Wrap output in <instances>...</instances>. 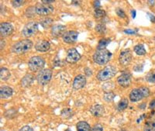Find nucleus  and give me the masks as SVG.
<instances>
[{
    "mask_svg": "<svg viewBox=\"0 0 155 131\" xmlns=\"http://www.w3.org/2000/svg\"><path fill=\"white\" fill-rule=\"evenodd\" d=\"M150 95V89L148 87L142 86L139 89H133L130 93L129 98L133 102H139L144 98H147Z\"/></svg>",
    "mask_w": 155,
    "mask_h": 131,
    "instance_id": "obj_1",
    "label": "nucleus"
},
{
    "mask_svg": "<svg viewBox=\"0 0 155 131\" xmlns=\"http://www.w3.org/2000/svg\"><path fill=\"white\" fill-rule=\"evenodd\" d=\"M33 42L29 39H24L14 44L12 47V51L15 54H21L29 51L33 47Z\"/></svg>",
    "mask_w": 155,
    "mask_h": 131,
    "instance_id": "obj_2",
    "label": "nucleus"
},
{
    "mask_svg": "<svg viewBox=\"0 0 155 131\" xmlns=\"http://www.w3.org/2000/svg\"><path fill=\"white\" fill-rule=\"evenodd\" d=\"M111 56V52L106 49L97 50V51H96V53L93 55V60L96 64H99V65H103V64H107L109 61Z\"/></svg>",
    "mask_w": 155,
    "mask_h": 131,
    "instance_id": "obj_3",
    "label": "nucleus"
},
{
    "mask_svg": "<svg viewBox=\"0 0 155 131\" xmlns=\"http://www.w3.org/2000/svg\"><path fill=\"white\" fill-rule=\"evenodd\" d=\"M116 71V67L113 65H108L104 67L103 69L99 71L97 75V79L100 81H108L115 76Z\"/></svg>",
    "mask_w": 155,
    "mask_h": 131,
    "instance_id": "obj_4",
    "label": "nucleus"
},
{
    "mask_svg": "<svg viewBox=\"0 0 155 131\" xmlns=\"http://www.w3.org/2000/svg\"><path fill=\"white\" fill-rule=\"evenodd\" d=\"M44 64H45V61L44 58L40 56L32 57L28 62L29 69L33 72L42 71Z\"/></svg>",
    "mask_w": 155,
    "mask_h": 131,
    "instance_id": "obj_5",
    "label": "nucleus"
},
{
    "mask_svg": "<svg viewBox=\"0 0 155 131\" xmlns=\"http://www.w3.org/2000/svg\"><path fill=\"white\" fill-rule=\"evenodd\" d=\"M37 32H38V23L36 22L31 21L28 22L24 26L22 30V34L25 37H31L34 36Z\"/></svg>",
    "mask_w": 155,
    "mask_h": 131,
    "instance_id": "obj_6",
    "label": "nucleus"
},
{
    "mask_svg": "<svg viewBox=\"0 0 155 131\" xmlns=\"http://www.w3.org/2000/svg\"><path fill=\"white\" fill-rule=\"evenodd\" d=\"M52 78V71L50 69H43L42 71H39L38 75L36 76L37 82L40 85H46Z\"/></svg>",
    "mask_w": 155,
    "mask_h": 131,
    "instance_id": "obj_7",
    "label": "nucleus"
},
{
    "mask_svg": "<svg viewBox=\"0 0 155 131\" xmlns=\"http://www.w3.org/2000/svg\"><path fill=\"white\" fill-rule=\"evenodd\" d=\"M36 10V13L40 16H47L52 13L54 10V8L51 5L48 4H44L43 2L41 3H37L35 6Z\"/></svg>",
    "mask_w": 155,
    "mask_h": 131,
    "instance_id": "obj_8",
    "label": "nucleus"
},
{
    "mask_svg": "<svg viewBox=\"0 0 155 131\" xmlns=\"http://www.w3.org/2000/svg\"><path fill=\"white\" fill-rule=\"evenodd\" d=\"M81 59V54L75 48H70L67 50L66 61L70 64L77 63Z\"/></svg>",
    "mask_w": 155,
    "mask_h": 131,
    "instance_id": "obj_9",
    "label": "nucleus"
},
{
    "mask_svg": "<svg viewBox=\"0 0 155 131\" xmlns=\"http://www.w3.org/2000/svg\"><path fill=\"white\" fill-rule=\"evenodd\" d=\"M13 32V27L10 23L2 22L0 24V34L2 37H7Z\"/></svg>",
    "mask_w": 155,
    "mask_h": 131,
    "instance_id": "obj_10",
    "label": "nucleus"
},
{
    "mask_svg": "<svg viewBox=\"0 0 155 131\" xmlns=\"http://www.w3.org/2000/svg\"><path fill=\"white\" fill-rule=\"evenodd\" d=\"M131 81H132V77L129 72L123 73L117 78L118 84L123 88H127V87L130 86L131 85Z\"/></svg>",
    "mask_w": 155,
    "mask_h": 131,
    "instance_id": "obj_11",
    "label": "nucleus"
},
{
    "mask_svg": "<svg viewBox=\"0 0 155 131\" xmlns=\"http://www.w3.org/2000/svg\"><path fill=\"white\" fill-rule=\"evenodd\" d=\"M119 61L122 65L126 66L130 64L132 61V53L130 50H123L120 53L119 57Z\"/></svg>",
    "mask_w": 155,
    "mask_h": 131,
    "instance_id": "obj_12",
    "label": "nucleus"
},
{
    "mask_svg": "<svg viewBox=\"0 0 155 131\" xmlns=\"http://www.w3.org/2000/svg\"><path fill=\"white\" fill-rule=\"evenodd\" d=\"M78 36H79V33L76 31L71 30V31H67L64 34V36L62 37L63 38L64 42H65L66 44H75L76 42L77 39H78Z\"/></svg>",
    "mask_w": 155,
    "mask_h": 131,
    "instance_id": "obj_13",
    "label": "nucleus"
},
{
    "mask_svg": "<svg viewBox=\"0 0 155 131\" xmlns=\"http://www.w3.org/2000/svg\"><path fill=\"white\" fill-rule=\"evenodd\" d=\"M86 85V78L85 75H79L75 78L73 81V88L76 90L84 88Z\"/></svg>",
    "mask_w": 155,
    "mask_h": 131,
    "instance_id": "obj_14",
    "label": "nucleus"
},
{
    "mask_svg": "<svg viewBox=\"0 0 155 131\" xmlns=\"http://www.w3.org/2000/svg\"><path fill=\"white\" fill-rule=\"evenodd\" d=\"M50 43L45 40L37 41L35 44V49L39 52H47V50H50Z\"/></svg>",
    "mask_w": 155,
    "mask_h": 131,
    "instance_id": "obj_15",
    "label": "nucleus"
},
{
    "mask_svg": "<svg viewBox=\"0 0 155 131\" xmlns=\"http://www.w3.org/2000/svg\"><path fill=\"white\" fill-rule=\"evenodd\" d=\"M66 27L63 25H54L51 27V34L55 37H63L66 32Z\"/></svg>",
    "mask_w": 155,
    "mask_h": 131,
    "instance_id": "obj_16",
    "label": "nucleus"
},
{
    "mask_svg": "<svg viewBox=\"0 0 155 131\" xmlns=\"http://www.w3.org/2000/svg\"><path fill=\"white\" fill-rule=\"evenodd\" d=\"M91 113L96 117H100L104 114L105 112V109L104 106L99 104H96L92 106V108L90 109Z\"/></svg>",
    "mask_w": 155,
    "mask_h": 131,
    "instance_id": "obj_17",
    "label": "nucleus"
},
{
    "mask_svg": "<svg viewBox=\"0 0 155 131\" xmlns=\"http://www.w3.org/2000/svg\"><path fill=\"white\" fill-rule=\"evenodd\" d=\"M13 90L10 86H2L0 89V97L2 99H6L11 97L13 95Z\"/></svg>",
    "mask_w": 155,
    "mask_h": 131,
    "instance_id": "obj_18",
    "label": "nucleus"
},
{
    "mask_svg": "<svg viewBox=\"0 0 155 131\" xmlns=\"http://www.w3.org/2000/svg\"><path fill=\"white\" fill-rule=\"evenodd\" d=\"M34 81V77L30 74L26 75L23 78L21 81L22 86L23 87H29L32 85V83Z\"/></svg>",
    "mask_w": 155,
    "mask_h": 131,
    "instance_id": "obj_19",
    "label": "nucleus"
},
{
    "mask_svg": "<svg viewBox=\"0 0 155 131\" xmlns=\"http://www.w3.org/2000/svg\"><path fill=\"white\" fill-rule=\"evenodd\" d=\"M77 131H92L90 125L85 121H80L76 126Z\"/></svg>",
    "mask_w": 155,
    "mask_h": 131,
    "instance_id": "obj_20",
    "label": "nucleus"
},
{
    "mask_svg": "<svg viewBox=\"0 0 155 131\" xmlns=\"http://www.w3.org/2000/svg\"><path fill=\"white\" fill-rule=\"evenodd\" d=\"M11 76L10 70L7 69L6 67H1L0 69V78L2 81H7Z\"/></svg>",
    "mask_w": 155,
    "mask_h": 131,
    "instance_id": "obj_21",
    "label": "nucleus"
},
{
    "mask_svg": "<svg viewBox=\"0 0 155 131\" xmlns=\"http://www.w3.org/2000/svg\"><path fill=\"white\" fill-rule=\"evenodd\" d=\"M134 52L136 53L139 56H143L144 54H146L147 51H146L144 46L142 44H137L134 47Z\"/></svg>",
    "mask_w": 155,
    "mask_h": 131,
    "instance_id": "obj_22",
    "label": "nucleus"
},
{
    "mask_svg": "<svg viewBox=\"0 0 155 131\" xmlns=\"http://www.w3.org/2000/svg\"><path fill=\"white\" fill-rule=\"evenodd\" d=\"M144 131H155V120L147 122L144 125Z\"/></svg>",
    "mask_w": 155,
    "mask_h": 131,
    "instance_id": "obj_23",
    "label": "nucleus"
},
{
    "mask_svg": "<svg viewBox=\"0 0 155 131\" xmlns=\"http://www.w3.org/2000/svg\"><path fill=\"white\" fill-rule=\"evenodd\" d=\"M128 99L127 98H123L119 101L118 106H117V109L119 111H123V110H126L127 107H128Z\"/></svg>",
    "mask_w": 155,
    "mask_h": 131,
    "instance_id": "obj_24",
    "label": "nucleus"
},
{
    "mask_svg": "<svg viewBox=\"0 0 155 131\" xmlns=\"http://www.w3.org/2000/svg\"><path fill=\"white\" fill-rule=\"evenodd\" d=\"M109 42H110V40H109V39L104 38L102 39V40H101V41L99 42V45H98L97 47L98 50H102V49H105V47H106V46L109 44Z\"/></svg>",
    "mask_w": 155,
    "mask_h": 131,
    "instance_id": "obj_25",
    "label": "nucleus"
},
{
    "mask_svg": "<svg viewBox=\"0 0 155 131\" xmlns=\"http://www.w3.org/2000/svg\"><path fill=\"white\" fill-rule=\"evenodd\" d=\"M106 13H105V10H100V9H96L95 12H94V16L96 18V19H101V18H103L104 16H105Z\"/></svg>",
    "mask_w": 155,
    "mask_h": 131,
    "instance_id": "obj_26",
    "label": "nucleus"
},
{
    "mask_svg": "<svg viewBox=\"0 0 155 131\" xmlns=\"http://www.w3.org/2000/svg\"><path fill=\"white\" fill-rule=\"evenodd\" d=\"M146 80L150 83H155V71H150L146 75Z\"/></svg>",
    "mask_w": 155,
    "mask_h": 131,
    "instance_id": "obj_27",
    "label": "nucleus"
},
{
    "mask_svg": "<svg viewBox=\"0 0 155 131\" xmlns=\"http://www.w3.org/2000/svg\"><path fill=\"white\" fill-rule=\"evenodd\" d=\"M115 98V94L112 92H107L104 95V99L106 102H112Z\"/></svg>",
    "mask_w": 155,
    "mask_h": 131,
    "instance_id": "obj_28",
    "label": "nucleus"
},
{
    "mask_svg": "<svg viewBox=\"0 0 155 131\" xmlns=\"http://www.w3.org/2000/svg\"><path fill=\"white\" fill-rule=\"evenodd\" d=\"M17 111L16 110H14V109H12V110H7L5 113V116L6 118H9V119H12L16 116V114Z\"/></svg>",
    "mask_w": 155,
    "mask_h": 131,
    "instance_id": "obj_29",
    "label": "nucleus"
},
{
    "mask_svg": "<svg viewBox=\"0 0 155 131\" xmlns=\"http://www.w3.org/2000/svg\"><path fill=\"white\" fill-rule=\"evenodd\" d=\"M36 13V10H35L34 7H29L27 8L26 10V16H27L28 18L33 17V16Z\"/></svg>",
    "mask_w": 155,
    "mask_h": 131,
    "instance_id": "obj_30",
    "label": "nucleus"
},
{
    "mask_svg": "<svg viewBox=\"0 0 155 131\" xmlns=\"http://www.w3.org/2000/svg\"><path fill=\"white\" fill-rule=\"evenodd\" d=\"M53 23V19H49V18H47V19H44L41 21V25L43 26L44 28H48Z\"/></svg>",
    "mask_w": 155,
    "mask_h": 131,
    "instance_id": "obj_31",
    "label": "nucleus"
},
{
    "mask_svg": "<svg viewBox=\"0 0 155 131\" xmlns=\"http://www.w3.org/2000/svg\"><path fill=\"white\" fill-rule=\"evenodd\" d=\"M105 30H106V28H105V26L104 25V24H102V23L97 24L96 27V30L100 33H105Z\"/></svg>",
    "mask_w": 155,
    "mask_h": 131,
    "instance_id": "obj_32",
    "label": "nucleus"
},
{
    "mask_svg": "<svg viewBox=\"0 0 155 131\" xmlns=\"http://www.w3.org/2000/svg\"><path fill=\"white\" fill-rule=\"evenodd\" d=\"M62 116L64 117H71L72 116V110L71 109H65L62 112Z\"/></svg>",
    "mask_w": 155,
    "mask_h": 131,
    "instance_id": "obj_33",
    "label": "nucleus"
},
{
    "mask_svg": "<svg viewBox=\"0 0 155 131\" xmlns=\"http://www.w3.org/2000/svg\"><path fill=\"white\" fill-rule=\"evenodd\" d=\"M12 5L14 6V7H19V6H23V4L25 3L26 1L24 0H13L12 1Z\"/></svg>",
    "mask_w": 155,
    "mask_h": 131,
    "instance_id": "obj_34",
    "label": "nucleus"
},
{
    "mask_svg": "<svg viewBox=\"0 0 155 131\" xmlns=\"http://www.w3.org/2000/svg\"><path fill=\"white\" fill-rule=\"evenodd\" d=\"M116 14L118 15V16H119V17H120V18H125V17H126V13H124V11H123V10L119 9V8L116 9Z\"/></svg>",
    "mask_w": 155,
    "mask_h": 131,
    "instance_id": "obj_35",
    "label": "nucleus"
},
{
    "mask_svg": "<svg viewBox=\"0 0 155 131\" xmlns=\"http://www.w3.org/2000/svg\"><path fill=\"white\" fill-rule=\"evenodd\" d=\"M92 131H103V127L100 124H96L93 127Z\"/></svg>",
    "mask_w": 155,
    "mask_h": 131,
    "instance_id": "obj_36",
    "label": "nucleus"
},
{
    "mask_svg": "<svg viewBox=\"0 0 155 131\" xmlns=\"http://www.w3.org/2000/svg\"><path fill=\"white\" fill-rule=\"evenodd\" d=\"M19 131H33V130L32 128H31L30 127H29V126H24V127H23L19 130Z\"/></svg>",
    "mask_w": 155,
    "mask_h": 131,
    "instance_id": "obj_37",
    "label": "nucleus"
},
{
    "mask_svg": "<svg viewBox=\"0 0 155 131\" xmlns=\"http://www.w3.org/2000/svg\"><path fill=\"white\" fill-rule=\"evenodd\" d=\"M54 2V0H43V1H41V2H43V3L48 4V5H50V4L53 3Z\"/></svg>",
    "mask_w": 155,
    "mask_h": 131,
    "instance_id": "obj_38",
    "label": "nucleus"
},
{
    "mask_svg": "<svg viewBox=\"0 0 155 131\" xmlns=\"http://www.w3.org/2000/svg\"><path fill=\"white\" fill-rule=\"evenodd\" d=\"M149 106H150V108H151V109H154L155 108V99H153L152 101H151Z\"/></svg>",
    "mask_w": 155,
    "mask_h": 131,
    "instance_id": "obj_39",
    "label": "nucleus"
},
{
    "mask_svg": "<svg viewBox=\"0 0 155 131\" xmlns=\"http://www.w3.org/2000/svg\"><path fill=\"white\" fill-rule=\"evenodd\" d=\"M5 44H6L5 41H4V40H1V50H2V49L4 48V47H5Z\"/></svg>",
    "mask_w": 155,
    "mask_h": 131,
    "instance_id": "obj_40",
    "label": "nucleus"
},
{
    "mask_svg": "<svg viewBox=\"0 0 155 131\" xmlns=\"http://www.w3.org/2000/svg\"><path fill=\"white\" fill-rule=\"evenodd\" d=\"M151 19L152 21H155V16H153V15L151 16Z\"/></svg>",
    "mask_w": 155,
    "mask_h": 131,
    "instance_id": "obj_41",
    "label": "nucleus"
},
{
    "mask_svg": "<svg viewBox=\"0 0 155 131\" xmlns=\"http://www.w3.org/2000/svg\"><path fill=\"white\" fill-rule=\"evenodd\" d=\"M132 14H133V18H135V10H132Z\"/></svg>",
    "mask_w": 155,
    "mask_h": 131,
    "instance_id": "obj_42",
    "label": "nucleus"
}]
</instances>
